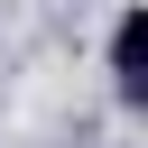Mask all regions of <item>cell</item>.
<instances>
[{
    "label": "cell",
    "instance_id": "1",
    "mask_svg": "<svg viewBox=\"0 0 148 148\" xmlns=\"http://www.w3.org/2000/svg\"><path fill=\"white\" fill-rule=\"evenodd\" d=\"M139 46H148V9L130 0V9L111 18V92H120V102H139V92H148V65H139Z\"/></svg>",
    "mask_w": 148,
    "mask_h": 148
}]
</instances>
